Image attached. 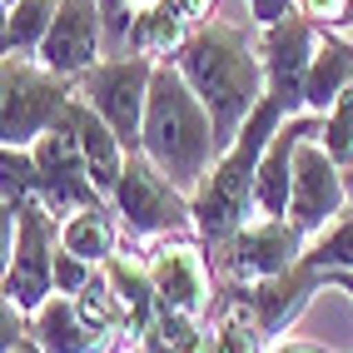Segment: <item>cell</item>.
<instances>
[{
	"mask_svg": "<svg viewBox=\"0 0 353 353\" xmlns=\"http://www.w3.org/2000/svg\"><path fill=\"white\" fill-rule=\"evenodd\" d=\"M55 10L60 0H15L10 15H6V55H40L45 35L55 26Z\"/></svg>",
	"mask_w": 353,
	"mask_h": 353,
	"instance_id": "obj_20",
	"label": "cell"
},
{
	"mask_svg": "<svg viewBox=\"0 0 353 353\" xmlns=\"http://www.w3.org/2000/svg\"><path fill=\"white\" fill-rule=\"evenodd\" d=\"M269 353H328V348H319V343H299V339H289V343H274Z\"/></svg>",
	"mask_w": 353,
	"mask_h": 353,
	"instance_id": "obj_27",
	"label": "cell"
},
{
	"mask_svg": "<svg viewBox=\"0 0 353 353\" xmlns=\"http://www.w3.org/2000/svg\"><path fill=\"white\" fill-rule=\"evenodd\" d=\"M303 259H309L319 274H353V204L343 209V219L334 229L319 234V239L309 244Z\"/></svg>",
	"mask_w": 353,
	"mask_h": 353,
	"instance_id": "obj_22",
	"label": "cell"
},
{
	"mask_svg": "<svg viewBox=\"0 0 353 353\" xmlns=\"http://www.w3.org/2000/svg\"><path fill=\"white\" fill-rule=\"evenodd\" d=\"M30 339L45 348V353H110L114 339H100L75 309L70 294H55L45 309L30 314Z\"/></svg>",
	"mask_w": 353,
	"mask_h": 353,
	"instance_id": "obj_17",
	"label": "cell"
},
{
	"mask_svg": "<svg viewBox=\"0 0 353 353\" xmlns=\"http://www.w3.org/2000/svg\"><path fill=\"white\" fill-rule=\"evenodd\" d=\"M249 15H254V26L274 30L279 20H289V0H249Z\"/></svg>",
	"mask_w": 353,
	"mask_h": 353,
	"instance_id": "obj_25",
	"label": "cell"
},
{
	"mask_svg": "<svg viewBox=\"0 0 353 353\" xmlns=\"http://www.w3.org/2000/svg\"><path fill=\"white\" fill-rule=\"evenodd\" d=\"M174 65H179V75L190 80V90L204 100L209 120H214L219 154L234 150V139L249 125V114L269 95L264 55H259V45L249 40V30L239 20H209V26H199L184 40Z\"/></svg>",
	"mask_w": 353,
	"mask_h": 353,
	"instance_id": "obj_1",
	"label": "cell"
},
{
	"mask_svg": "<svg viewBox=\"0 0 353 353\" xmlns=\"http://www.w3.org/2000/svg\"><path fill=\"white\" fill-rule=\"evenodd\" d=\"M65 125L75 130V139H80L95 190H100V194H114V184H120L125 164H130V150L120 145V134H114V130H110V125H105V120H100V114L90 110L80 95H75V105L65 110Z\"/></svg>",
	"mask_w": 353,
	"mask_h": 353,
	"instance_id": "obj_15",
	"label": "cell"
},
{
	"mask_svg": "<svg viewBox=\"0 0 353 353\" xmlns=\"http://www.w3.org/2000/svg\"><path fill=\"white\" fill-rule=\"evenodd\" d=\"M323 284H328V274H319L309 259H299V264L289 274H279V279H264V284H234L229 299H244L254 323L264 328V339H279V334L294 328V319L309 309V299Z\"/></svg>",
	"mask_w": 353,
	"mask_h": 353,
	"instance_id": "obj_14",
	"label": "cell"
},
{
	"mask_svg": "<svg viewBox=\"0 0 353 353\" xmlns=\"http://www.w3.org/2000/svg\"><path fill=\"white\" fill-rule=\"evenodd\" d=\"M114 239H120V224L105 204H90V209H75L70 219H60V249L85 259V264H105L114 254Z\"/></svg>",
	"mask_w": 353,
	"mask_h": 353,
	"instance_id": "obj_18",
	"label": "cell"
},
{
	"mask_svg": "<svg viewBox=\"0 0 353 353\" xmlns=\"http://www.w3.org/2000/svg\"><path fill=\"white\" fill-rule=\"evenodd\" d=\"M190 35H194L190 20H184L170 0H159V6H150V10L134 15V26H130V50H134V55H170V60H174Z\"/></svg>",
	"mask_w": 353,
	"mask_h": 353,
	"instance_id": "obj_19",
	"label": "cell"
},
{
	"mask_svg": "<svg viewBox=\"0 0 353 353\" xmlns=\"http://www.w3.org/2000/svg\"><path fill=\"white\" fill-rule=\"evenodd\" d=\"M75 80L50 75L45 65H30L26 55H6V150H35L40 134L65 125V110L75 105Z\"/></svg>",
	"mask_w": 353,
	"mask_h": 353,
	"instance_id": "obj_4",
	"label": "cell"
},
{
	"mask_svg": "<svg viewBox=\"0 0 353 353\" xmlns=\"http://www.w3.org/2000/svg\"><path fill=\"white\" fill-rule=\"evenodd\" d=\"M125 353H145V348H139V343H134V339H130V343H125Z\"/></svg>",
	"mask_w": 353,
	"mask_h": 353,
	"instance_id": "obj_29",
	"label": "cell"
},
{
	"mask_svg": "<svg viewBox=\"0 0 353 353\" xmlns=\"http://www.w3.org/2000/svg\"><path fill=\"white\" fill-rule=\"evenodd\" d=\"M150 274H154V294L159 309L170 314H190L204 319L209 303H214V284H209V264L194 239H154L150 249Z\"/></svg>",
	"mask_w": 353,
	"mask_h": 353,
	"instance_id": "obj_11",
	"label": "cell"
},
{
	"mask_svg": "<svg viewBox=\"0 0 353 353\" xmlns=\"http://www.w3.org/2000/svg\"><path fill=\"white\" fill-rule=\"evenodd\" d=\"M259 55H264V75H269V95L279 105L303 110V80H309V65L319 55V35H314V20L309 15H289L279 20L274 30H264L259 40Z\"/></svg>",
	"mask_w": 353,
	"mask_h": 353,
	"instance_id": "obj_12",
	"label": "cell"
},
{
	"mask_svg": "<svg viewBox=\"0 0 353 353\" xmlns=\"http://www.w3.org/2000/svg\"><path fill=\"white\" fill-rule=\"evenodd\" d=\"M299 6L314 26H343L348 20V0H299Z\"/></svg>",
	"mask_w": 353,
	"mask_h": 353,
	"instance_id": "obj_24",
	"label": "cell"
},
{
	"mask_svg": "<svg viewBox=\"0 0 353 353\" xmlns=\"http://www.w3.org/2000/svg\"><path fill=\"white\" fill-rule=\"evenodd\" d=\"M114 214H120V224L134 234V239H174V234L194 229V204L190 194H179L170 179H164L150 154L139 150L130 154L120 184H114Z\"/></svg>",
	"mask_w": 353,
	"mask_h": 353,
	"instance_id": "obj_6",
	"label": "cell"
},
{
	"mask_svg": "<svg viewBox=\"0 0 353 353\" xmlns=\"http://www.w3.org/2000/svg\"><path fill=\"white\" fill-rule=\"evenodd\" d=\"M105 284L114 289L125 309V323H130V339H145L150 323L159 319V294H154V274H150V259H134V254H110L105 264Z\"/></svg>",
	"mask_w": 353,
	"mask_h": 353,
	"instance_id": "obj_16",
	"label": "cell"
},
{
	"mask_svg": "<svg viewBox=\"0 0 353 353\" xmlns=\"http://www.w3.org/2000/svg\"><path fill=\"white\" fill-rule=\"evenodd\" d=\"M20 219L15 254L6 259V303L20 314H35L55 299V254H60V219L40 199L10 204Z\"/></svg>",
	"mask_w": 353,
	"mask_h": 353,
	"instance_id": "obj_7",
	"label": "cell"
},
{
	"mask_svg": "<svg viewBox=\"0 0 353 353\" xmlns=\"http://www.w3.org/2000/svg\"><path fill=\"white\" fill-rule=\"evenodd\" d=\"M323 150L334 154L343 170L353 164V85L334 100V110L323 114Z\"/></svg>",
	"mask_w": 353,
	"mask_h": 353,
	"instance_id": "obj_23",
	"label": "cell"
},
{
	"mask_svg": "<svg viewBox=\"0 0 353 353\" xmlns=\"http://www.w3.org/2000/svg\"><path fill=\"white\" fill-rule=\"evenodd\" d=\"M6 353H45L35 339H15V343H6Z\"/></svg>",
	"mask_w": 353,
	"mask_h": 353,
	"instance_id": "obj_28",
	"label": "cell"
},
{
	"mask_svg": "<svg viewBox=\"0 0 353 353\" xmlns=\"http://www.w3.org/2000/svg\"><path fill=\"white\" fill-rule=\"evenodd\" d=\"M154 70H159V60H150V55H125V60H105L95 70H85L75 80L80 100L120 134V145L130 154H139V145H145V110H150Z\"/></svg>",
	"mask_w": 353,
	"mask_h": 353,
	"instance_id": "obj_5",
	"label": "cell"
},
{
	"mask_svg": "<svg viewBox=\"0 0 353 353\" xmlns=\"http://www.w3.org/2000/svg\"><path fill=\"white\" fill-rule=\"evenodd\" d=\"M170 6H174V10L194 26V20H204V15H209V6H214V0H170Z\"/></svg>",
	"mask_w": 353,
	"mask_h": 353,
	"instance_id": "obj_26",
	"label": "cell"
},
{
	"mask_svg": "<svg viewBox=\"0 0 353 353\" xmlns=\"http://www.w3.org/2000/svg\"><path fill=\"white\" fill-rule=\"evenodd\" d=\"M264 328L254 323L249 303L244 299H229L219 309V323H214V348L219 353H264Z\"/></svg>",
	"mask_w": 353,
	"mask_h": 353,
	"instance_id": "obj_21",
	"label": "cell"
},
{
	"mask_svg": "<svg viewBox=\"0 0 353 353\" xmlns=\"http://www.w3.org/2000/svg\"><path fill=\"white\" fill-rule=\"evenodd\" d=\"M303 249H309V239L294 229V219H249L214 254L229 284H264V279L289 274L303 259Z\"/></svg>",
	"mask_w": 353,
	"mask_h": 353,
	"instance_id": "obj_10",
	"label": "cell"
},
{
	"mask_svg": "<svg viewBox=\"0 0 353 353\" xmlns=\"http://www.w3.org/2000/svg\"><path fill=\"white\" fill-rule=\"evenodd\" d=\"M348 179H343V164L323 150V134H309L294 154V199H289V219L303 239H319L328 234L343 209H348Z\"/></svg>",
	"mask_w": 353,
	"mask_h": 353,
	"instance_id": "obj_8",
	"label": "cell"
},
{
	"mask_svg": "<svg viewBox=\"0 0 353 353\" xmlns=\"http://www.w3.org/2000/svg\"><path fill=\"white\" fill-rule=\"evenodd\" d=\"M150 164L174 184L179 194H199V184L219 164L214 145V120H209L204 100L190 90L174 60H159L154 85H150V110H145V145Z\"/></svg>",
	"mask_w": 353,
	"mask_h": 353,
	"instance_id": "obj_2",
	"label": "cell"
},
{
	"mask_svg": "<svg viewBox=\"0 0 353 353\" xmlns=\"http://www.w3.org/2000/svg\"><path fill=\"white\" fill-rule=\"evenodd\" d=\"M100 26H105L100 0H60L55 26H50L35 60L60 80H80L85 70L100 65Z\"/></svg>",
	"mask_w": 353,
	"mask_h": 353,
	"instance_id": "obj_13",
	"label": "cell"
},
{
	"mask_svg": "<svg viewBox=\"0 0 353 353\" xmlns=\"http://www.w3.org/2000/svg\"><path fill=\"white\" fill-rule=\"evenodd\" d=\"M289 120H294L289 105H279L274 95H264V105L249 114V125L239 130V139H234V150L219 154V164L199 184V194L190 199L194 204V234L204 244L219 249L229 234H239L249 224V214H254V179H259V164H264V150L274 145V134Z\"/></svg>",
	"mask_w": 353,
	"mask_h": 353,
	"instance_id": "obj_3",
	"label": "cell"
},
{
	"mask_svg": "<svg viewBox=\"0 0 353 353\" xmlns=\"http://www.w3.org/2000/svg\"><path fill=\"white\" fill-rule=\"evenodd\" d=\"M130 6H145V10H150V6H159V0H130Z\"/></svg>",
	"mask_w": 353,
	"mask_h": 353,
	"instance_id": "obj_30",
	"label": "cell"
},
{
	"mask_svg": "<svg viewBox=\"0 0 353 353\" xmlns=\"http://www.w3.org/2000/svg\"><path fill=\"white\" fill-rule=\"evenodd\" d=\"M30 164H35L30 190L55 219H70L75 209L100 204V190H95V179H90L85 150H80V139H75L70 125H55L50 134H40L35 150H30Z\"/></svg>",
	"mask_w": 353,
	"mask_h": 353,
	"instance_id": "obj_9",
	"label": "cell"
}]
</instances>
